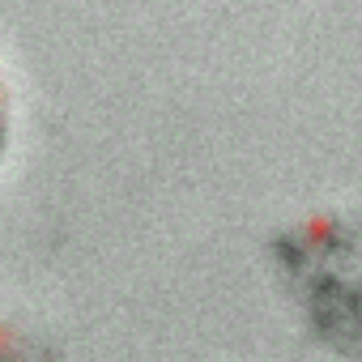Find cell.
<instances>
[{
  "label": "cell",
  "mask_w": 362,
  "mask_h": 362,
  "mask_svg": "<svg viewBox=\"0 0 362 362\" xmlns=\"http://www.w3.org/2000/svg\"><path fill=\"white\" fill-rule=\"evenodd\" d=\"M0 362H35V358L26 354V345H18L13 337L0 332Z\"/></svg>",
  "instance_id": "6da1fadb"
},
{
  "label": "cell",
  "mask_w": 362,
  "mask_h": 362,
  "mask_svg": "<svg viewBox=\"0 0 362 362\" xmlns=\"http://www.w3.org/2000/svg\"><path fill=\"white\" fill-rule=\"evenodd\" d=\"M5 136H9V111H5V90H0V153H5Z\"/></svg>",
  "instance_id": "7a4b0ae2"
}]
</instances>
